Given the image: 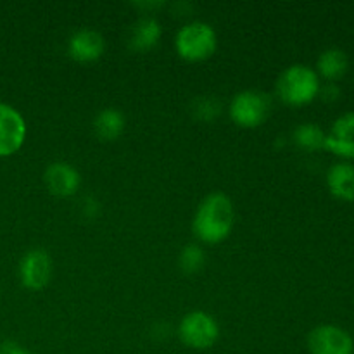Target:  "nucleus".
Returning a JSON list of instances; mask_svg holds the SVG:
<instances>
[{"label":"nucleus","mask_w":354,"mask_h":354,"mask_svg":"<svg viewBox=\"0 0 354 354\" xmlns=\"http://www.w3.org/2000/svg\"><path fill=\"white\" fill-rule=\"evenodd\" d=\"M235 223L234 203L221 192H213L199 204L194 216V234L204 244H218L230 235Z\"/></svg>","instance_id":"1"},{"label":"nucleus","mask_w":354,"mask_h":354,"mask_svg":"<svg viewBox=\"0 0 354 354\" xmlns=\"http://www.w3.org/2000/svg\"><path fill=\"white\" fill-rule=\"evenodd\" d=\"M322 88L320 76L311 66H289L277 82V95L289 106H306L313 102Z\"/></svg>","instance_id":"2"},{"label":"nucleus","mask_w":354,"mask_h":354,"mask_svg":"<svg viewBox=\"0 0 354 354\" xmlns=\"http://www.w3.org/2000/svg\"><path fill=\"white\" fill-rule=\"evenodd\" d=\"M218 47V37L213 26L203 21H194L180 28L175 37V48L182 59L201 62L209 59Z\"/></svg>","instance_id":"3"},{"label":"nucleus","mask_w":354,"mask_h":354,"mask_svg":"<svg viewBox=\"0 0 354 354\" xmlns=\"http://www.w3.org/2000/svg\"><path fill=\"white\" fill-rule=\"evenodd\" d=\"M230 118L242 128H256L268 120L272 113V97L261 90H244L230 104Z\"/></svg>","instance_id":"4"},{"label":"nucleus","mask_w":354,"mask_h":354,"mask_svg":"<svg viewBox=\"0 0 354 354\" xmlns=\"http://www.w3.org/2000/svg\"><path fill=\"white\" fill-rule=\"evenodd\" d=\"M178 335L185 346L192 349H209L220 337V327L209 313L192 311L185 315L178 327Z\"/></svg>","instance_id":"5"},{"label":"nucleus","mask_w":354,"mask_h":354,"mask_svg":"<svg viewBox=\"0 0 354 354\" xmlns=\"http://www.w3.org/2000/svg\"><path fill=\"white\" fill-rule=\"evenodd\" d=\"M310 354H354V339L339 325H318L308 335Z\"/></svg>","instance_id":"6"},{"label":"nucleus","mask_w":354,"mask_h":354,"mask_svg":"<svg viewBox=\"0 0 354 354\" xmlns=\"http://www.w3.org/2000/svg\"><path fill=\"white\" fill-rule=\"evenodd\" d=\"M26 138V121L17 109L0 102V158L16 154Z\"/></svg>","instance_id":"7"},{"label":"nucleus","mask_w":354,"mask_h":354,"mask_svg":"<svg viewBox=\"0 0 354 354\" xmlns=\"http://www.w3.org/2000/svg\"><path fill=\"white\" fill-rule=\"evenodd\" d=\"M52 259L44 249L26 252L19 263V279L26 289L40 290L50 282Z\"/></svg>","instance_id":"8"},{"label":"nucleus","mask_w":354,"mask_h":354,"mask_svg":"<svg viewBox=\"0 0 354 354\" xmlns=\"http://www.w3.org/2000/svg\"><path fill=\"white\" fill-rule=\"evenodd\" d=\"M325 151L332 152L342 161H354V111L341 114L332 123L325 137Z\"/></svg>","instance_id":"9"},{"label":"nucleus","mask_w":354,"mask_h":354,"mask_svg":"<svg viewBox=\"0 0 354 354\" xmlns=\"http://www.w3.org/2000/svg\"><path fill=\"white\" fill-rule=\"evenodd\" d=\"M45 185L48 192L57 197H71L82 185V176L75 166L68 162H54L45 169Z\"/></svg>","instance_id":"10"},{"label":"nucleus","mask_w":354,"mask_h":354,"mask_svg":"<svg viewBox=\"0 0 354 354\" xmlns=\"http://www.w3.org/2000/svg\"><path fill=\"white\" fill-rule=\"evenodd\" d=\"M106 41L102 35L93 30H80L69 38L68 54L76 62H93L102 57Z\"/></svg>","instance_id":"11"},{"label":"nucleus","mask_w":354,"mask_h":354,"mask_svg":"<svg viewBox=\"0 0 354 354\" xmlns=\"http://www.w3.org/2000/svg\"><path fill=\"white\" fill-rule=\"evenodd\" d=\"M327 187L332 196L344 203L354 201V165L351 161H339L327 171Z\"/></svg>","instance_id":"12"},{"label":"nucleus","mask_w":354,"mask_h":354,"mask_svg":"<svg viewBox=\"0 0 354 354\" xmlns=\"http://www.w3.org/2000/svg\"><path fill=\"white\" fill-rule=\"evenodd\" d=\"M349 69V57L342 48H327L318 55L317 75L327 80V83H337L346 76Z\"/></svg>","instance_id":"13"},{"label":"nucleus","mask_w":354,"mask_h":354,"mask_svg":"<svg viewBox=\"0 0 354 354\" xmlns=\"http://www.w3.org/2000/svg\"><path fill=\"white\" fill-rule=\"evenodd\" d=\"M161 24L154 17H142L131 26L130 47L133 50H151L161 38Z\"/></svg>","instance_id":"14"},{"label":"nucleus","mask_w":354,"mask_h":354,"mask_svg":"<svg viewBox=\"0 0 354 354\" xmlns=\"http://www.w3.org/2000/svg\"><path fill=\"white\" fill-rule=\"evenodd\" d=\"M93 128H95L97 137L102 140H116L124 130V116L120 109H104L97 114L95 121H93Z\"/></svg>","instance_id":"15"},{"label":"nucleus","mask_w":354,"mask_h":354,"mask_svg":"<svg viewBox=\"0 0 354 354\" xmlns=\"http://www.w3.org/2000/svg\"><path fill=\"white\" fill-rule=\"evenodd\" d=\"M325 137H327V131L322 130L317 123L299 124V127L294 130V135H292L297 147L310 152L325 149Z\"/></svg>","instance_id":"16"},{"label":"nucleus","mask_w":354,"mask_h":354,"mask_svg":"<svg viewBox=\"0 0 354 354\" xmlns=\"http://www.w3.org/2000/svg\"><path fill=\"white\" fill-rule=\"evenodd\" d=\"M206 261V254L199 245H187L180 254V266L185 273L199 272Z\"/></svg>","instance_id":"17"},{"label":"nucleus","mask_w":354,"mask_h":354,"mask_svg":"<svg viewBox=\"0 0 354 354\" xmlns=\"http://www.w3.org/2000/svg\"><path fill=\"white\" fill-rule=\"evenodd\" d=\"M196 111L203 120H213L216 114H220V104L214 102L213 99H203L199 100V106L196 107Z\"/></svg>","instance_id":"18"},{"label":"nucleus","mask_w":354,"mask_h":354,"mask_svg":"<svg viewBox=\"0 0 354 354\" xmlns=\"http://www.w3.org/2000/svg\"><path fill=\"white\" fill-rule=\"evenodd\" d=\"M318 95L324 97V100H327V102H334L341 95V88H339L337 83H325V85H322Z\"/></svg>","instance_id":"19"},{"label":"nucleus","mask_w":354,"mask_h":354,"mask_svg":"<svg viewBox=\"0 0 354 354\" xmlns=\"http://www.w3.org/2000/svg\"><path fill=\"white\" fill-rule=\"evenodd\" d=\"M0 354H31L23 346L16 344V342H3L0 344Z\"/></svg>","instance_id":"20"}]
</instances>
